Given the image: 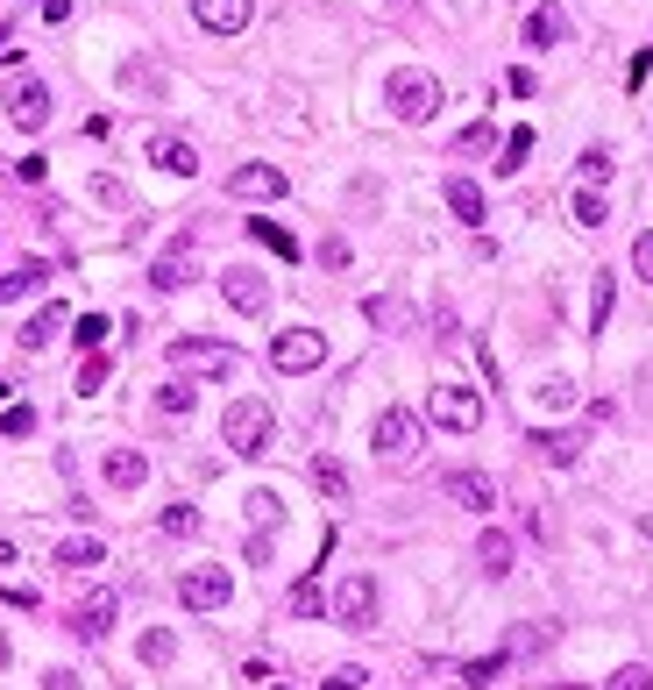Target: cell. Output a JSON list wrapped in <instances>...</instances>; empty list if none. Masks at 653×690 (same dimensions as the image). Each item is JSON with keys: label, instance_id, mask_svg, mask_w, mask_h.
<instances>
[{"label": "cell", "instance_id": "23", "mask_svg": "<svg viewBox=\"0 0 653 690\" xmlns=\"http://www.w3.org/2000/svg\"><path fill=\"white\" fill-rule=\"evenodd\" d=\"M313 485H320L334 505H348V470H341L334 456H313Z\"/></svg>", "mask_w": 653, "mask_h": 690}, {"label": "cell", "instance_id": "12", "mask_svg": "<svg viewBox=\"0 0 653 690\" xmlns=\"http://www.w3.org/2000/svg\"><path fill=\"white\" fill-rule=\"evenodd\" d=\"M448 499L462 505V513H491L497 505V485L483 470H448Z\"/></svg>", "mask_w": 653, "mask_h": 690}, {"label": "cell", "instance_id": "42", "mask_svg": "<svg viewBox=\"0 0 653 690\" xmlns=\"http://www.w3.org/2000/svg\"><path fill=\"white\" fill-rule=\"evenodd\" d=\"M497 669H505V655H483V663H469V669H462V683H491Z\"/></svg>", "mask_w": 653, "mask_h": 690}, {"label": "cell", "instance_id": "28", "mask_svg": "<svg viewBox=\"0 0 653 690\" xmlns=\"http://www.w3.org/2000/svg\"><path fill=\"white\" fill-rule=\"evenodd\" d=\"M57 563H65V569H93V563H108V548H100V542H65V548H57Z\"/></svg>", "mask_w": 653, "mask_h": 690}, {"label": "cell", "instance_id": "50", "mask_svg": "<svg viewBox=\"0 0 653 690\" xmlns=\"http://www.w3.org/2000/svg\"><path fill=\"white\" fill-rule=\"evenodd\" d=\"M0 57H8V29H0Z\"/></svg>", "mask_w": 653, "mask_h": 690}, {"label": "cell", "instance_id": "11", "mask_svg": "<svg viewBox=\"0 0 653 690\" xmlns=\"http://www.w3.org/2000/svg\"><path fill=\"white\" fill-rule=\"evenodd\" d=\"M192 14H200V29H214V36H241L249 29V0H192Z\"/></svg>", "mask_w": 653, "mask_h": 690}, {"label": "cell", "instance_id": "3", "mask_svg": "<svg viewBox=\"0 0 653 690\" xmlns=\"http://www.w3.org/2000/svg\"><path fill=\"white\" fill-rule=\"evenodd\" d=\"M270 364H278L284 378H306V370L327 364V335L320 327H284V335L270 342Z\"/></svg>", "mask_w": 653, "mask_h": 690}, {"label": "cell", "instance_id": "47", "mask_svg": "<svg viewBox=\"0 0 653 690\" xmlns=\"http://www.w3.org/2000/svg\"><path fill=\"white\" fill-rule=\"evenodd\" d=\"M71 14V0H43V22H65Z\"/></svg>", "mask_w": 653, "mask_h": 690}, {"label": "cell", "instance_id": "37", "mask_svg": "<svg viewBox=\"0 0 653 690\" xmlns=\"http://www.w3.org/2000/svg\"><path fill=\"white\" fill-rule=\"evenodd\" d=\"M575 221H583V229H604L611 214H604V200H597V192H575Z\"/></svg>", "mask_w": 653, "mask_h": 690}, {"label": "cell", "instance_id": "44", "mask_svg": "<svg viewBox=\"0 0 653 690\" xmlns=\"http://www.w3.org/2000/svg\"><path fill=\"white\" fill-rule=\"evenodd\" d=\"M611 690H653V677H646V669H618Z\"/></svg>", "mask_w": 653, "mask_h": 690}, {"label": "cell", "instance_id": "8", "mask_svg": "<svg viewBox=\"0 0 653 690\" xmlns=\"http://www.w3.org/2000/svg\"><path fill=\"white\" fill-rule=\"evenodd\" d=\"M8 122L22 129V136H36V129L50 122V86H43V79H22V86L8 93Z\"/></svg>", "mask_w": 653, "mask_h": 690}, {"label": "cell", "instance_id": "48", "mask_svg": "<svg viewBox=\"0 0 653 690\" xmlns=\"http://www.w3.org/2000/svg\"><path fill=\"white\" fill-rule=\"evenodd\" d=\"M8 655H14V648H8V634H0V669H8Z\"/></svg>", "mask_w": 653, "mask_h": 690}, {"label": "cell", "instance_id": "4", "mask_svg": "<svg viewBox=\"0 0 653 690\" xmlns=\"http://www.w3.org/2000/svg\"><path fill=\"white\" fill-rule=\"evenodd\" d=\"M227 598H235V577H227L221 563H200V569L178 577V605H185V612H221Z\"/></svg>", "mask_w": 653, "mask_h": 690}, {"label": "cell", "instance_id": "46", "mask_svg": "<svg viewBox=\"0 0 653 690\" xmlns=\"http://www.w3.org/2000/svg\"><path fill=\"white\" fill-rule=\"evenodd\" d=\"M462 149H491V122H469L462 129Z\"/></svg>", "mask_w": 653, "mask_h": 690}, {"label": "cell", "instance_id": "38", "mask_svg": "<svg viewBox=\"0 0 653 690\" xmlns=\"http://www.w3.org/2000/svg\"><path fill=\"white\" fill-rule=\"evenodd\" d=\"M108 370H114V364L93 349V356H86V370H79V392H100V385H108Z\"/></svg>", "mask_w": 653, "mask_h": 690}, {"label": "cell", "instance_id": "24", "mask_svg": "<svg viewBox=\"0 0 653 690\" xmlns=\"http://www.w3.org/2000/svg\"><path fill=\"white\" fill-rule=\"evenodd\" d=\"M526 157H533V129H511V136H505V149H497V171H526Z\"/></svg>", "mask_w": 653, "mask_h": 690}, {"label": "cell", "instance_id": "6", "mask_svg": "<svg viewBox=\"0 0 653 690\" xmlns=\"http://www.w3.org/2000/svg\"><path fill=\"white\" fill-rule=\"evenodd\" d=\"M391 114L398 122H434L440 114V86L427 71H391Z\"/></svg>", "mask_w": 653, "mask_h": 690}, {"label": "cell", "instance_id": "21", "mask_svg": "<svg viewBox=\"0 0 653 690\" xmlns=\"http://www.w3.org/2000/svg\"><path fill=\"white\" fill-rule=\"evenodd\" d=\"M476 563H483V577H511V534H483Z\"/></svg>", "mask_w": 653, "mask_h": 690}, {"label": "cell", "instance_id": "25", "mask_svg": "<svg viewBox=\"0 0 653 690\" xmlns=\"http://www.w3.org/2000/svg\"><path fill=\"white\" fill-rule=\"evenodd\" d=\"M249 235H256V243H263V249H278V257H284V264H292V257H299V243H292V229H278V221H249Z\"/></svg>", "mask_w": 653, "mask_h": 690}, {"label": "cell", "instance_id": "13", "mask_svg": "<svg viewBox=\"0 0 653 690\" xmlns=\"http://www.w3.org/2000/svg\"><path fill=\"white\" fill-rule=\"evenodd\" d=\"M227 192H235V200H278L284 171H278V164H241V171L227 178Z\"/></svg>", "mask_w": 653, "mask_h": 690}, {"label": "cell", "instance_id": "39", "mask_svg": "<svg viewBox=\"0 0 653 690\" xmlns=\"http://www.w3.org/2000/svg\"><path fill=\"white\" fill-rule=\"evenodd\" d=\"M632 271L653 285V229H646V235H632Z\"/></svg>", "mask_w": 653, "mask_h": 690}, {"label": "cell", "instance_id": "29", "mask_svg": "<svg viewBox=\"0 0 653 690\" xmlns=\"http://www.w3.org/2000/svg\"><path fill=\"white\" fill-rule=\"evenodd\" d=\"M292 612H299V620H320V612H327V598H320V577H306V583L292 591Z\"/></svg>", "mask_w": 653, "mask_h": 690}, {"label": "cell", "instance_id": "40", "mask_svg": "<svg viewBox=\"0 0 653 690\" xmlns=\"http://www.w3.org/2000/svg\"><path fill=\"white\" fill-rule=\"evenodd\" d=\"M164 534H200V513H192V505H171V513H164Z\"/></svg>", "mask_w": 653, "mask_h": 690}, {"label": "cell", "instance_id": "10", "mask_svg": "<svg viewBox=\"0 0 653 690\" xmlns=\"http://www.w3.org/2000/svg\"><path fill=\"white\" fill-rule=\"evenodd\" d=\"M221 292H227V307H235V313H263V307H270V285L256 278L249 264H227V271H221Z\"/></svg>", "mask_w": 653, "mask_h": 690}, {"label": "cell", "instance_id": "49", "mask_svg": "<svg viewBox=\"0 0 653 690\" xmlns=\"http://www.w3.org/2000/svg\"><path fill=\"white\" fill-rule=\"evenodd\" d=\"M8 399H14V385H0V407H8Z\"/></svg>", "mask_w": 653, "mask_h": 690}, {"label": "cell", "instance_id": "17", "mask_svg": "<svg viewBox=\"0 0 653 690\" xmlns=\"http://www.w3.org/2000/svg\"><path fill=\"white\" fill-rule=\"evenodd\" d=\"M100 470H108V485H114V491H135V485L149 477V463L135 456V448H108V463H100Z\"/></svg>", "mask_w": 653, "mask_h": 690}, {"label": "cell", "instance_id": "36", "mask_svg": "<svg viewBox=\"0 0 653 690\" xmlns=\"http://www.w3.org/2000/svg\"><path fill=\"white\" fill-rule=\"evenodd\" d=\"M249 513H256V527H278V513H284L278 491H249Z\"/></svg>", "mask_w": 653, "mask_h": 690}, {"label": "cell", "instance_id": "14", "mask_svg": "<svg viewBox=\"0 0 653 690\" xmlns=\"http://www.w3.org/2000/svg\"><path fill=\"white\" fill-rule=\"evenodd\" d=\"M149 164L171 171V178H192V171H200V149H192L185 136H149Z\"/></svg>", "mask_w": 653, "mask_h": 690}, {"label": "cell", "instance_id": "32", "mask_svg": "<svg viewBox=\"0 0 653 690\" xmlns=\"http://www.w3.org/2000/svg\"><path fill=\"white\" fill-rule=\"evenodd\" d=\"M108 335H114V327H108V313H79V335H71V342H79V349H100Z\"/></svg>", "mask_w": 653, "mask_h": 690}, {"label": "cell", "instance_id": "33", "mask_svg": "<svg viewBox=\"0 0 653 690\" xmlns=\"http://www.w3.org/2000/svg\"><path fill=\"white\" fill-rule=\"evenodd\" d=\"M362 313H370L376 327H405V321H413V313H405L398 299H370V307H362Z\"/></svg>", "mask_w": 653, "mask_h": 690}, {"label": "cell", "instance_id": "19", "mask_svg": "<svg viewBox=\"0 0 653 690\" xmlns=\"http://www.w3.org/2000/svg\"><path fill=\"white\" fill-rule=\"evenodd\" d=\"M43 285H50V264H22V271H8V278H0V307H14V299L43 292Z\"/></svg>", "mask_w": 653, "mask_h": 690}, {"label": "cell", "instance_id": "27", "mask_svg": "<svg viewBox=\"0 0 653 690\" xmlns=\"http://www.w3.org/2000/svg\"><path fill=\"white\" fill-rule=\"evenodd\" d=\"M171 655H178L171 626H149V634H143V663H149V669H164V663H171Z\"/></svg>", "mask_w": 653, "mask_h": 690}, {"label": "cell", "instance_id": "43", "mask_svg": "<svg viewBox=\"0 0 653 690\" xmlns=\"http://www.w3.org/2000/svg\"><path fill=\"white\" fill-rule=\"evenodd\" d=\"M540 399H547V407H568L575 385H568V378H547V385H540Z\"/></svg>", "mask_w": 653, "mask_h": 690}, {"label": "cell", "instance_id": "2", "mask_svg": "<svg viewBox=\"0 0 653 690\" xmlns=\"http://www.w3.org/2000/svg\"><path fill=\"white\" fill-rule=\"evenodd\" d=\"M270 427H278V420H270L263 399H235V407L221 413V442L235 448V456H263V448H270Z\"/></svg>", "mask_w": 653, "mask_h": 690}, {"label": "cell", "instance_id": "9", "mask_svg": "<svg viewBox=\"0 0 653 690\" xmlns=\"http://www.w3.org/2000/svg\"><path fill=\"white\" fill-rule=\"evenodd\" d=\"M334 620H341V626H376V583L370 577H341V591H334Z\"/></svg>", "mask_w": 653, "mask_h": 690}, {"label": "cell", "instance_id": "34", "mask_svg": "<svg viewBox=\"0 0 653 690\" xmlns=\"http://www.w3.org/2000/svg\"><path fill=\"white\" fill-rule=\"evenodd\" d=\"M0 427H8L14 442H22V434H36V413H29V407H14V399H8V407H0Z\"/></svg>", "mask_w": 653, "mask_h": 690}, {"label": "cell", "instance_id": "18", "mask_svg": "<svg viewBox=\"0 0 653 690\" xmlns=\"http://www.w3.org/2000/svg\"><path fill=\"white\" fill-rule=\"evenodd\" d=\"M65 321H71L65 307H43V313H36V321H29V327H22V335H14V342H22V349H50V342L65 335Z\"/></svg>", "mask_w": 653, "mask_h": 690}, {"label": "cell", "instance_id": "26", "mask_svg": "<svg viewBox=\"0 0 653 690\" xmlns=\"http://www.w3.org/2000/svg\"><path fill=\"white\" fill-rule=\"evenodd\" d=\"M604 321H611V271H597L589 285V335H604Z\"/></svg>", "mask_w": 653, "mask_h": 690}, {"label": "cell", "instance_id": "7", "mask_svg": "<svg viewBox=\"0 0 653 690\" xmlns=\"http://www.w3.org/2000/svg\"><path fill=\"white\" fill-rule=\"evenodd\" d=\"M370 442H376V456H384V463H405L419 448V420L405 407H384V413H376V427H370Z\"/></svg>", "mask_w": 653, "mask_h": 690}, {"label": "cell", "instance_id": "45", "mask_svg": "<svg viewBox=\"0 0 653 690\" xmlns=\"http://www.w3.org/2000/svg\"><path fill=\"white\" fill-rule=\"evenodd\" d=\"M320 264H327V271H341V264H348V243H341V235H334V243H320Z\"/></svg>", "mask_w": 653, "mask_h": 690}, {"label": "cell", "instance_id": "22", "mask_svg": "<svg viewBox=\"0 0 653 690\" xmlns=\"http://www.w3.org/2000/svg\"><path fill=\"white\" fill-rule=\"evenodd\" d=\"M448 207H454V221H469V229L483 221V192L469 186V178H448Z\"/></svg>", "mask_w": 653, "mask_h": 690}, {"label": "cell", "instance_id": "20", "mask_svg": "<svg viewBox=\"0 0 653 690\" xmlns=\"http://www.w3.org/2000/svg\"><path fill=\"white\" fill-rule=\"evenodd\" d=\"M568 36V14L561 8H533L526 14V43H533V51H547V43H561Z\"/></svg>", "mask_w": 653, "mask_h": 690}, {"label": "cell", "instance_id": "35", "mask_svg": "<svg viewBox=\"0 0 653 690\" xmlns=\"http://www.w3.org/2000/svg\"><path fill=\"white\" fill-rule=\"evenodd\" d=\"M157 413H192V385H164V392H157Z\"/></svg>", "mask_w": 653, "mask_h": 690}, {"label": "cell", "instance_id": "1", "mask_svg": "<svg viewBox=\"0 0 653 690\" xmlns=\"http://www.w3.org/2000/svg\"><path fill=\"white\" fill-rule=\"evenodd\" d=\"M164 356H171V370H192V378H235L241 370V349L235 342H214V335H178Z\"/></svg>", "mask_w": 653, "mask_h": 690}, {"label": "cell", "instance_id": "5", "mask_svg": "<svg viewBox=\"0 0 653 690\" xmlns=\"http://www.w3.org/2000/svg\"><path fill=\"white\" fill-rule=\"evenodd\" d=\"M427 413H434V427H448V434H476L483 427V399L469 392V385H434Z\"/></svg>", "mask_w": 653, "mask_h": 690}, {"label": "cell", "instance_id": "16", "mask_svg": "<svg viewBox=\"0 0 653 690\" xmlns=\"http://www.w3.org/2000/svg\"><path fill=\"white\" fill-rule=\"evenodd\" d=\"M114 612H121V605H114V591H93L79 612H71V634H79V641H100V634L114 626Z\"/></svg>", "mask_w": 653, "mask_h": 690}, {"label": "cell", "instance_id": "31", "mask_svg": "<svg viewBox=\"0 0 653 690\" xmlns=\"http://www.w3.org/2000/svg\"><path fill=\"white\" fill-rule=\"evenodd\" d=\"M575 171H583V186H604L618 164H611V149H583V164H575Z\"/></svg>", "mask_w": 653, "mask_h": 690}, {"label": "cell", "instance_id": "15", "mask_svg": "<svg viewBox=\"0 0 653 690\" xmlns=\"http://www.w3.org/2000/svg\"><path fill=\"white\" fill-rule=\"evenodd\" d=\"M185 278H192V235H178V243L149 264V285H157V292H178Z\"/></svg>", "mask_w": 653, "mask_h": 690}, {"label": "cell", "instance_id": "51", "mask_svg": "<svg viewBox=\"0 0 653 690\" xmlns=\"http://www.w3.org/2000/svg\"><path fill=\"white\" fill-rule=\"evenodd\" d=\"M646 542H653V520H646Z\"/></svg>", "mask_w": 653, "mask_h": 690}, {"label": "cell", "instance_id": "41", "mask_svg": "<svg viewBox=\"0 0 653 690\" xmlns=\"http://www.w3.org/2000/svg\"><path fill=\"white\" fill-rule=\"evenodd\" d=\"M362 677H370V669H356V663H341V669H334V677H327L320 690H362Z\"/></svg>", "mask_w": 653, "mask_h": 690}, {"label": "cell", "instance_id": "52", "mask_svg": "<svg viewBox=\"0 0 653 690\" xmlns=\"http://www.w3.org/2000/svg\"><path fill=\"white\" fill-rule=\"evenodd\" d=\"M278 690H292V683H278Z\"/></svg>", "mask_w": 653, "mask_h": 690}, {"label": "cell", "instance_id": "30", "mask_svg": "<svg viewBox=\"0 0 653 690\" xmlns=\"http://www.w3.org/2000/svg\"><path fill=\"white\" fill-rule=\"evenodd\" d=\"M533 448L547 463H575V448H583V442H575V434H533Z\"/></svg>", "mask_w": 653, "mask_h": 690}]
</instances>
